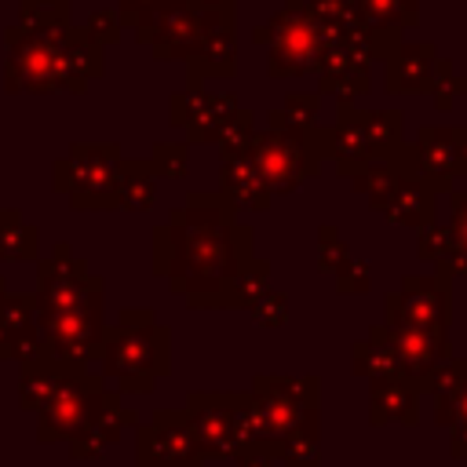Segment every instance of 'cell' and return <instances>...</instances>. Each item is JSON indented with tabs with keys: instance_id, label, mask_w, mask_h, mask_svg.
<instances>
[{
	"instance_id": "cell-4",
	"label": "cell",
	"mask_w": 467,
	"mask_h": 467,
	"mask_svg": "<svg viewBox=\"0 0 467 467\" xmlns=\"http://www.w3.org/2000/svg\"><path fill=\"white\" fill-rule=\"evenodd\" d=\"M244 157L266 182L270 197L299 190L306 179L321 171V161H328V128H314L306 135H288V131H252Z\"/></svg>"
},
{
	"instance_id": "cell-18",
	"label": "cell",
	"mask_w": 467,
	"mask_h": 467,
	"mask_svg": "<svg viewBox=\"0 0 467 467\" xmlns=\"http://www.w3.org/2000/svg\"><path fill=\"white\" fill-rule=\"evenodd\" d=\"M423 394L434 398V423H441V427L467 423V361L449 358L445 365H438L427 376Z\"/></svg>"
},
{
	"instance_id": "cell-15",
	"label": "cell",
	"mask_w": 467,
	"mask_h": 467,
	"mask_svg": "<svg viewBox=\"0 0 467 467\" xmlns=\"http://www.w3.org/2000/svg\"><path fill=\"white\" fill-rule=\"evenodd\" d=\"M434 201H438V193L427 186V179H423L420 171H412V175L398 179L372 208H376L387 223H394V226L423 230L427 223H434Z\"/></svg>"
},
{
	"instance_id": "cell-25",
	"label": "cell",
	"mask_w": 467,
	"mask_h": 467,
	"mask_svg": "<svg viewBox=\"0 0 467 467\" xmlns=\"http://www.w3.org/2000/svg\"><path fill=\"white\" fill-rule=\"evenodd\" d=\"M266 288H270V263L252 255V259L237 270V277L230 281V288H226V306H252Z\"/></svg>"
},
{
	"instance_id": "cell-3",
	"label": "cell",
	"mask_w": 467,
	"mask_h": 467,
	"mask_svg": "<svg viewBox=\"0 0 467 467\" xmlns=\"http://www.w3.org/2000/svg\"><path fill=\"white\" fill-rule=\"evenodd\" d=\"M252 405V449L285 463L317 460L321 438V390L317 376H255L248 390Z\"/></svg>"
},
{
	"instance_id": "cell-11",
	"label": "cell",
	"mask_w": 467,
	"mask_h": 467,
	"mask_svg": "<svg viewBox=\"0 0 467 467\" xmlns=\"http://www.w3.org/2000/svg\"><path fill=\"white\" fill-rule=\"evenodd\" d=\"M142 467H201L204 449L186 420V412H161L150 431H142Z\"/></svg>"
},
{
	"instance_id": "cell-2",
	"label": "cell",
	"mask_w": 467,
	"mask_h": 467,
	"mask_svg": "<svg viewBox=\"0 0 467 467\" xmlns=\"http://www.w3.org/2000/svg\"><path fill=\"white\" fill-rule=\"evenodd\" d=\"M7 80L11 88L29 91H55L73 88L80 91L91 77L102 73V44L66 22H40L18 18L7 33Z\"/></svg>"
},
{
	"instance_id": "cell-33",
	"label": "cell",
	"mask_w": 467,
	"mask_h": 467,
	"mask_svg": "<svg viewBox=\"0 0 467 467\" xmlns=\"http://www.w3.org/2000/svg\"><path fill=\"white\" fill-rule=\"evenodd\" d=\"M150 171H153V168H146V164H128V179H124V186H128L124 204H128V208H150V201H153Z\"/></svg>"
},
{
	"instance_id": "cell-24",
	"label": "cell",
	"mask_w": 467,
	"mask_h": 467,
	"mask_svg": "<svg viewBox=\"0 0 467 467\" xmlns=\"http://www.w3.org/2000/svg\"><path fill=\"white\" fill-rule=\"evenodd\" d=\"M358 22L405 36V29L420 26V0H358Z\"/></svg>"
},
{
	"instance_id": "cell-10",
	"label": "cell",
	"mask_w": 467,
	"mask_h": 467,
	"mask_svg": "<svg viewBox=\"0 0 467 467\" xmlns=\"http://www.w3.org/2000/svg\"><path fill=\"white\" fill-rule=\"evenodd\" d=\"M379 328H383V336H387V343H390V350L398 358L401 376H409L420 387V394H423L427 376L452 358L449 332H441V328H416V325H387V321H379Z\"/></svg>"
},
{
	"instance_id": "cell-30",
	"label": "cell",
	"mask_w": 467,
	"mask_h": 467,
	"mask_svg": "<svg viewBox=\"0 0 467 467\" xmlns=\"http://www.w3.org/2000/svg\"><path fill=\"white\" fill-rule=\"evenodd\" d=\"M460 95H467V77H460L456 73V66H452V58H441V69H438V80H434V88H431V99H434V109H441V113H449L452 106H456V99Z\"/></svg>"
},
{
	"instance_id": "cell-7",
	"label": "cell",
	"mask_w": 467,
	"mask_h": 467,
	"mask_svg": "<svg viewBox=\"0 0 467 467\" xmlns=\"http://www.w3.org/2000/svg\"><path fill=\"white\" fill-rule=\"evenodd\" d=\"M186 420L212 460H226L252 449V405L248 394H219L197 390L186 401Z\"/></svg>"
},
{
	"instance_id": "cell-22",
	"label": "cell",
	"mask_w": 467,
	"mask_h": 467,
	"mask_svg": "<svg viewBox=\"0 0 467 467\" xmlns=\"http://www.w3.org/2000/svg\"><path fill=\"white\" fill-rule=\"evenodd\" d=\"M317 117H321V95L317 91H288L285 106L266 113V128L270 131H288V135H306L321 124Z\"/></svg>"
},
{
	"instance_id": "cell-37",
	"label": "cell",
	"mask_w": 467,
	"mask_h": 467,
	"mask_svg": "<svg viewBox=\"0 0 467 467\" xmlns=\"http://www.w3.org/2000/svg\"><path fill=\"white\" fill-rule=\"evenodd\" d=\"M153 171L179 179V175L186 171V146H168V142H161L157 153H153Z\"/></svg>"
},
{
	"instance_id": "cell-40",
	"label": "cell",
	"mask_w": 467,
	"mask_h": 467,
	"mask_svg": "<svg viewBox=\"0 0 467 467\" xmlns=\"http://www.w3.org/2000/svg\"><path fill=\"white\" fill-rule=\"evenodd\" d=\"M452 431V438H449V449H452V456H467V423H456V427H449Z\"/></svg>"
},
{
	"instance_id": "cell-13",
	"label": "cell",
	"mask_w": 467,
	"mask_h": 467,
	"mask_svg": "<svg viewBox=\"0 0 467 467\" xmlns=\"http://www.w3.org/2000/svg\"><path fill=\"white\" fill-rule=\"evenodd\" d=\"M383 88L390 95H431L441 69V55L427 40H401L383 62Z\"/></svg>"
},
{
	"instance_id": "cell-19",
	"label": "cell",
	"mask_w": 467,
	"mask_h": 467,
	"mask_svg": "<svg viewBox=\"0 0 467 467\" xmlns=\"http://www.w3.org/2000/svg\"><path fill=\"white\" fill-rule=\"evenodd\" d=\"M416 164H420V175L427 179V186L434 193H449L452 190V179H456V153H452V128H434V124H423L416 131Z\"/></svg>"
},
{
	"instance_id": "cell-35",
	"label": "cell",
	"mask_w": 467,
	"mask_h": 467,
	"mask_svg": "<svg viewBox=\"0 0 467 467\" xmlns=\"http://www.w3.org/2000/svg\"><path fill=\"white\" fill-rule=\"evenodd\" d=\"M99 44H113V40H120V18H117V11H91V18H88V26H84Z\"/></svg>"
},
{
	"instance_id": "cell-12",
	"label": "cell",
	"mask_w": 467,
	"mask_h": 467,
	"mask_svg": "<svg viewBox=\"0 0 467 467\" xmlns=\"http://www.w3.org/2000/svg\"><path fill=\"white\" fill-rule=\"evenodd\" d=\"M128 328L120 347H113L109 354V368L117 372H135V376H153L168 368V332L153 325L150 314H128Z\"/></svg>"
},
{
	"instance_id": "cell-1",
	"label": "cell",
	"mask_w": 467,
	"mask_h": 467,
	"mask_svg": "<svg viewBox=\"0 0 467 467\" xmlns=\"http://www.w3.org/2000/svg\"><path fill=\"white\" fill-rule=\"evenodd\" d=\"M171 241V255H157V270L171 277L190 306H226V288L252 259V226L237 223V204L223 193H190L171 212V226L157 230Z\"/></svg>"
},
{
	"instance_id": "cell-29",
	"label": "cell",
	"mask_w": 467,
	"mask_h": 467,
	"mask_svg": "<svg viewBox=\"0 0 467 467\" xmlns=\"http://www.w3.org/2000/svg\"><path fill=\"white\" fill-rule=\"evenodd\" d=\"M416 255L427 259V263H438V270H445L449 259H452V230H449V223L445 226L427 223L420 230V241H416Z\"/></svg>"
},
{
	"instance_id": "cell-34",
	"label": "cell",
	"mask_w": 467,
	"mask_h": 467,
	"mask_svg": "<svg viewBox=\"0 0 467 467\" xmlns=\"http://www.w3.org/2000/svg\"><path fill=\"white\" fill-rule=\"evenodd\" d=\"M347 255H350V252H347L339 230H336V226H321V230H317V270H336Z\"/></svg>"
},
{
	"instance_id": "cell-32",
	"label": "cell",
	"mask_w": 467,
	"mask_h": 467,
	"mask_svg": "<svg viewBox=\"0 0 467 467\" xmlns=\"http://www.w3.org/2000/svg\"><path fill=\"white\" fill-rule=\"evenodd\" d=\"M332 274H336V288H339V292H347V296L368 292V281H372V277H368V263H365V259H350V255H347Z\"/></svg>"
},
{
	"instance_id": "cell-26",
	"label": "cell",
	"mask_w": 467,
	"mask_h": 467,
	"mask_svg": "<svg viewBox=\"0 0 467 467\" xmlns=\"http://www.w3.org/2000/svg\"><path fill=\"white\" fill-rule=\"evenodd\" d=\"M306 11L314 15V22L328 36V44L339 40L358 22V0H306Z\"/></svg>"
},
{
	"instance_id": "cell-41",
	"label": "cell",
	"mask_w": 467,
	"mask_h": 467,
	"mask_svg": "<svg viewBox=\"0 0 467 467\" xmlns=\"http://www.w3.org/2000/svg\"><path fill=\"white\" fill-rule=\"evenodd\" d=\"M234 460H237V467H274V460L263 452H237Z\"/></svg>"
},
{
	"instance_id": "cell-6",
	"label": "cell",
	"mask_w": 467,
	"mask_h": 467,
	"mask_svg": "<svg viewBox=\"0 0 467 467\" xmlns=\"http://www.w3.org/2000/svg\"><path fill=\"white\" fill-rule=\"evenodd\" d=\"M252 44H266V73L281 80L314 73L321 51L328 47V36L306 11V0H285L281 11L252 29Z\"/></svg>"
},
{
	"instance_id": "cell-31",
	"label": "cell",
	"mask_w": 467,
	"mask_h": 467,
	"mask_svg": "<svg viewBox=\"0 0 467 467\" xmlns=\"http://www.w3.org/2000/svg\"><path fill=\"white\" fill-rule=\"evenodd\" d=\"M248 310L255 314V325H263V328H281L288 321V299L281 292H274V288H266Z\"/></svg>"
},
{
	"instance_id": "cell-5",
	"label": "cell",
	"mask_w": 467,
	"mask_h": 467,
	"mask_svg": "<svg viewBox=\"0 0 467 467\" xmlns=\"http://www.w3.org/2000/svg\"><path fill=\"white\" fill-rule=\"evenodd\" d=\"M401 113L398 109H358L354 99H336V124L328 128V161L350 179L368 161L401 146Z\"/></svg>"
},
{
	"instance_id": "cell-39",
	"label": "cell",
	"mask_w": 467,
	"mask_h": 467,
	"mask_svg": "<svg viewBox=\"0 0 467 467\" xmlns=\"http://www.w3.org/2000/svg\"><path fill=\"white\" fill-rule=\"evenodd\" d=\"M452 153H456V175H467V124L452 128Z\"/></svg>"
},
{
	"instance_id": "cell-14",
	"label": "cell",
	"mask_w": 467,
	"mask_h": 467,
	"mask_svg": "<svg viewBox=\"0 0 467 467\" xmlns=\"http://www.w3.org/2000/svg\"><path fill=\"white\" fill-rule=\"evenodd\" d=\"M234 109H237V99L230 91L186 88L182 95H171V124H182L190 131V142H215L219 128Z\"/></svg>"
},
{
	"instance_id": "cell-9",
	"label": "cell",
	"mask_w": 467,
	"mask_h": 467,
	"mask_svg": "<svg viewBox=\"0 0 467 467\" xmlns=\"http://www.w3.org/2000/svg\"><path fill=\"white\" fill-rule=\"evenodd\" d=\"M135 40L150 44L161 62H171V58L186 62L201 47V40H204L201 4H193V0H161L135 26Z\"/></svg>"
},
{
	"instance_id": "cell-17",
	"label": "cell",
	"mask_w": 467,
	"mask_h": 467,
	"mask_svg": "<svg viewBox=\"0 0 467 467\" xmlns=\"http://www.w3.org/2000/svg\"><path fill=\"white\" fill-rule=\"evenodd\" d=\"M420 387L409 376L368 379V420L372 423H416L420 420Z\"/></svg>"
},
{
	"instance_id": "cell-20",
	"label": "cell",
	"mask_w": 467,
	"mask_h": 467,
	"mask_svg": "<svg viewBox=\"0 0 467 467\" xmlns=\"http://www.w3.org/2000/svg\"><path fill=\"white\" fill-rule=\"evenodd\" d=\"M186 69H190V88H201V80H208V77H234L237 73V33H234V26L204 33L201 47L186 58Z\"/></svg>"
},
{
	"instance_id": "cell-28",
	"label": "cell",
	"mask_w": 467,
	"mask_h": 467,
	"mask_svg": "<svg viewBox=\"0 0 467 467\" xmlns=\"http://www.w3.org/2000/svg\"><path fill=\"white\" fill-rule=\"evenodd\" d=\"M252 131H255V113L244 109V106H237V109L226 117V124L219 128V135H215L219 153H223V157H230V153H244Z\"/></svg>"
},
{
	"instance_id": "cell-16",
	"label": "cell",
	"mask_w": 467,
	"mask_h": 467,
	"mask_svg": "<svg viewBox=\"0 0 467 467\" xmlns=\"http://www.w3.org/2000/svg\"><path fill=\"white\" fill-rule=\"evenodd\" d=\"M372 66H365L361 58H354L339 40H332L321 58H317V95H332V99H358L372 88Z\"/></svg>"
},
{
	"instance_id": "cell-43",
	"label": "cell",
	"mask_w": 467,
	"mask_h": 467,
	"mask_svg": "<svg viewBox=\"0 0 467 467\" xmlns=\"http://www.w3.org/2000/svg\"><path fill=\"white\" fill-rule=\"evenodd\" d=\"M288 467H317V460H310V463H288Z\"/></svg>"
},
{
	"instance_id": "cell-36",
	"label": "cell",
	"mask_w": 467,
	"mask_h": 467,
	"mask_svg": "<svg viewBox=\"0 0 467 467\" xmlns=\"http://www.w3.org/2000/svg\"><path fill=\"white\" fill-rule=\"evenodd\" d=\"M69 0H22V18H40V22H66Z\"/></svg>"
},
{
	"instance_id": "cell-21",
	"label": "cell",
	"mask_w": 467,
	"mask_h": 467,
	"mask_svg": "<svg viewBox=\"0 0 467 467\" xmlns=\"http://www.w3.org/2000/svg\"><path fill=\"white\" fill-rule=\"evenodd\" d=\"M219 175H223V197H230L237 208L244 204V208H255V212H266L270 208V190H266V182L259 179V171L252 168V161L244 157V153H230V157H223V168H219Z\"/></svg>"
},
{
	"instance_id": "cell-27",
	"label": "cell",
	"mask_w": 467,
	"mask_h": 467,
	"mask_svg": "<svg viewBox=\"0 0 467 467\" xmlns=\"http://www.w3.org/2000/svg\"><path fill=\"white\" fill-rule=\"evenodd\" d=\"M449 230H452V259H449V274H467V193L463 190H449Z\"/></svg>"
},
{
	"instance_id": "cell-8",
	"label": "cell",
	"mask_w": 467,
	"mask_h": 467,
	"mask_svg": "<svg viewBox=\"0 0 467 467\" xmlns=\"http://www.w3.org/2000/svg\"><path fill=\"white\" fill-rule=\"evenodd\" d=\"M383 321L387 325H416V328H441L449 332L452 321V274L438 270L427 277H405L398 292L383 296Z\"/></svg>"
},
{
	"instance_id": "cell-42",
	"label": "cell",
	"mask_w": 467,
	"mask_h": 467,
	"mask_svg": "<svg viewBox=\"0 0 467 467\" xmlns=\"http://www.w3.org/2000/svg\"><path fill=\"white\" fill-rule=\"evenodd\" d=\"M201 7H237V0H193Z\"/></svg>"
},
{
	"instance_id": "cell-38",
	"label": "cell",
	"mask_w": 467,
	"mask_h": 467,
	"mask_svg": "<svg viewBox=\"0 0 467 467\" xmlns=\"http://www.w3.org/2000/svg\"><path fill=\"white\" fill-rule=\"evenodd\" d=\"M161 0H120V7H117V18H120V26H139L153 7H157Z\"/></svg>"
},
{
	"instance_id": "cell-23",
	"label": "cell",
	"mask_w": 467,
	"mask_h": 467,
	"mask_svg": "<svg viewBox=\"0 0 467 467\" xmlns=\"http://www.w3.org/2000/svg\"><path fill=\"white\" fill-rule=\"evenodd\" d=\"M350 368H354V376H365V379H383V376H398L401 372L398 358H394V350H390V343H387V336L379 328V321L368 328L365 339L354 343Z\"/></svg>"
}]
</instances>
